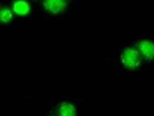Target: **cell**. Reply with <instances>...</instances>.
Wrapping results in <instances>:
<instances>
[{"instance_id": "1", "label": "cell", "mask_w": 154, "mask_h": 116, "mask_svg": "<svg viewBox=\"0 0 154 116\" xmlns=\"http://www.w3.org/2000/svg\"><path fill=\"white\" fill-rule=\"evenodd\" d=\"M67 0H43V6L46 11L57 14L64 12L67 7Z\"/></svg>"}, {"instance_id": "2", "label": "cell", "mask_w": 154, "mask_h": 116, "mask_svg": "<svg viewBox=\"0 0 154 116\" xmlns=\"http://www.w3.org/2000/svg\"><path fill=\"white\" fill-rule=\"evenodd\" d=\"M122 59L125 66L128 68H135L140 63V53L135 49H127L123 53Z\"/></svg>"}, {"instance_id": "3", "label": "cell", "mask_w": 154, "mask_h": 116, "mask_svg": "<svg viewBox=\"0 0 154 116\" xmlns=\"http://www.w3.org/2000/svg\"><path fill=\"white\" fill-rule=\"evenodd\" d=\"M139 49L144 57L148 59H152L154 56V45L149 41L145 40L140 43Z\"/></svg>"}, {"instance_id": "4", "label": "cell", "mask_w": 154, "mask_h": 116, "mask_svg": "<svg viewBox=\"0 0 154 116\" xmlns=\"http://www.w3.org/2000/svg\"><path fill=\"white\" fill-rule=\"evenodd\" d=\"M13 10L17 15L24 16L29 14L30 10L29 5L24 0H18L14 3Z\"/></svg>"}, {"instance_id": "5", "label": "cell", "mask_w": 154, "mask_h": 116, "mask_svg": "<svg viewBox=\"0 0 154 116\" xmlns=\"http://www.w3.org/2000/svg\"><path fill=\"white\" fill-rule=\"evenodd\" d=\"M13 14L11 11L7 8H2L0 10V23H7L12 20Z\"/></svg>"}, {"instance_id": "6", "label": "cell", "mask_w": 154, "mask_h": 116, "mask_svg": "<svg viewBox=\"0 0 154 116\" xmlns=\"http://www.w3.org/2000/svg\"><path fill=\"white\" fill-rule=\"evenodd\" d=\"M60 113L62 116H73L75 114V108L70 104H65L61 107Z\"/></svg>"}]
</instances>
